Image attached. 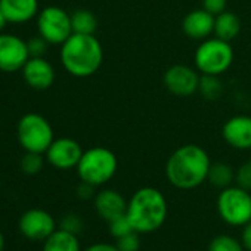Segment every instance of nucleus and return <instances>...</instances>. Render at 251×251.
<instances>
[{
  "label": "nucleus",
  "mask_w": 251,
  "mask_h": 251,
  "mask_svg": "<svg viewBox=\"0 0 251 251\" xmlns=\"http://www.w3.org/2000/svg\"><path fill=\"white\" fill-rule=\"evenodd\" d=\"M210 164V157L202 147L185 144L176 148L169 157L166 163V176L177 189H195L207 180Z\"/></svg>",
  "instance_id": "1"
},
{
  "label": "nucleus",
  "mask_w": 251,
  "mask_h": 251,
  "mask_svg": "<svg viewBox=\"0 0 251 251\" xmlns=\"http://www.w3.org/2000/svg\"><path fill=\"white\" fill-rule=\"evenodd\" d=\"M59 58L68 74L77 78H87L98 73L103 61V49L95 34L73 33L61 45Z\"/></svg>",
  "instance_id": "2"
},
{
  "label": "nucleus",
  "mask_w": 251,
  "mask_h": 251,
  "mask_svg": "<svg viewBox=\"0 0 251 251\" xmlns=\"http://www.w3.org/2000/svg\"><path fill=\"white\" fill-rule=\"evenodd\" d=\"M169 213L167 200L161 191L152 186L138 189L127 201V214L135 232L151 233L160 229Z\"/></svg>",
  "instance_id": "3"
},
{
  "label": "nucleus",
  "mask_w": 251,
  "mask_h": 251,
  "mask_svg": "<svg viewBox=\"0 0 251 251\" xmlns=\"http://www.w3.org/2000/svg\"><path fill=\"white\" fill-rule=\"evenodd\" d=\"M75 169L81 182L100 186L114 177L118 169V160L111 150L105 147H93L83 152Z\"/></svg>",
  "instance_id": "4"
},
{
  "label": "nucleus",
  "mask_w": 251,
  "mask_h": 251,
  "mask_svg": "<svg viewBox=\"0 0 251 251\" xmlns=\"http://www.w3.org/2000/svg\"><path fill=\"white\" fill-rule=\"evenodd\" d=\"M195 68L201 74L222 75L233 62V49L230 42L217 37H208L200 42L194 55Z\"/></svg>",
  "instance_id": "5"
},
{
  "label": "nucleus",
  "mask_w": 251,
  "mask_h": 251,
  "mask_svg": "<svg viewBox=\"0 0 251 251\" xmlns=\"http://www.w3.org/2000/svg\"><path fill=\"white\" fill-rule=\"evenodd\" d=\"M17 136L25 152L46 154L48 148L55 141L50 123L37 112H28L20 118Z\"/></svg>",
  "instance_id": "6"
},
{
  "label": "nucleus",
  "mask_w": 251,
  "mask_h": 251,
  "mask_svg": "<svg viewBox=\"0 0 251 251\" xmlns=\"http://www.w3.org/2000/svg\"><path fill=\"white\" fill-rule=\"evenodd\" d=\"M217 211L222 220L230 226H244L251 220V192L227 186L217 197Z\"/></svg>",
  "instance_id": "7"
},
{
  "label": "nucleus",
  "mask_w": 251,
  "mask_h": 251,
  "mask_svg": "<svg viewBox=\"0 0 251 251\" xmlns=\"http://www.w3.org/2000/svg\"><path fill=\"white\" fill-rule=\"evenodd\" d=\"M37 31L49 45H62L73 34L71 14L59 6H46L37 15Z\"/></svg>",
  "instance_id": "8"
},
{
  "label": "nucleus",
  "mask_w": 251,
  "mask_h": 251,
  "mask_svg": "<svg viewBox=\"0 0 251 251\" xmlns=\"http://www.w3.org/2000/svg\"><path fill=\"white\" fill-rule=\"evenodd\" d=\"M27 42L9 33H0V71L17 73L30 59Z\"/></svg>",
  "instance_id": "9"
},
{
  "label": "nucleus",
  "mask_w": 251,
  "mask_h": 251,
  "mask_svg": "<svg viewBox=\"0 0 251 251\" xmlns=\"http://www.w3.org/2000/svg\"><path fill=\"white\" fill-rule=\"evenodd\" d=\"M198 70H194L185 64H176L166 70L163 75V84L166 89L179 98H188L198 92L200 84Z\"/></svg>",
  "instance_id": "10"
},
{
  "label": "nucleus",
  "mask_w": 251,
  "mask_h": 251,
  "mask_svg": "<svg viewBox=\"0 0 251 251\" xmlns=\"http://www.w3.org/2000/svg\"><path fill=\"white\" fill-rule=\"evenodd\" d=\"M81 145L71 138H58L55 139L46 151L48 163L58 170H70L77 167L81 155Z\"/></svg>",
  "instance_id": "11"
},
{
  "label": "nucleus",
  "mask_w": 251,
  "mask_h": 251,
  "mask_svg": "<svg viewBox=\"0 0 251 251\" xmlns=\"http://www.w3.org/2000/svg\"><path fill=\"white\" fill-rule=\"evenodd\" d=\"M20 230L30 239L43 241L55 232V220L48 211L42 208H31L21 216Z\"/></svg>",
  "instance_id": "12"
},
{
  "label": "nucleus",
  "mask_w": 251,
  "mask_h": 251,
  "mask_svg": "<svg viewBox=\"0 0 251 251\" xmlns=\"http://www.w3.org/2000/svg\"><path fill=\"white\" fill-rule=\"evenodd\" d=\"M222 138L233 150H251V117L241 114L226 120L222 127Z\"/></svg>",
  "instance_id": "13"
},
{
  "label": "nucleus",
  "mask_w": 251,
  "mask_h": 251,
  "mask_svg": "<svg viewBox=\"0 0 251 251\" xmlns=\"http://www.w3.org/2000/svg\"><path fill=\"white\" fill-rule=\"evenodd\" d=\"M21 71H23L24 81L31 89H36V90H46V89H49L53 84L55 77H56L55 68L43 56L30 58Z\"/></svg>",
  "instance_id": "14"
},
{
  "label": "nucleus",
  "mask_w": 251,
  "mask_h": 251,
  "mask_svg": "<svg viewBox=\"0 0 251 251\" xmlns=\"http://www.w3.org/2000/svg\"><path fill=\"white\" fill-rule=\"evenodd\" d=\"M214 18L202 8L191 11L182 21V31L188 39L202 42L214 34Z\"/></svg>",
  "instance_id": "15"
},
{
  "label": "nucleus",
  "mask_w": 251,
  "mask_h": 251,
  "mask_svg": "<svg viewBox=\"0 0 251 251\" xmlns=\"http://www.w3.org/2000/svg\"><path fill=\"white\" fill-rule=\"evenodd\" d=\"M96 213L106 222L112 220L117 216L126 214L127 201L115 189H102L93 198Z\"/></svg>",
  "instance_id": "16"
},
{
  "label": "nucleus",
  "mask_w": 251,
  "mask_h": 251,
  "mask_svg": "<svg viewBox=\"0 0 251 251\" xmlns=\"http://www.w3.org/2000/svg\"><path fill=\"white\" fill-rule=\"evenodd\" d=\"M0 11L11 24H24L39 15V0H0Z\"/></svg>",
  "instance_id": "17"
},
{
  "label": "nucleus",
  "mask_w": 251,
  "mask_h": 251,
  "mask_svg": "<svg viewBox=\"0 0 251 251\" xmlns=\"http://www.w3.org/2000/svg\"><path fill=\"white\" fill-rule=\"evenodd\" d=\"M241 31V20L236 14L225 11L214 18V37L225 42H232Z\"/></svg>",
  "instance_id": "18"
},
{
  "label": "nucleus",
  "mask_w": 251,
  "mask_h": 251,
  "mask_svg": "<svg viewBox=\"0 0 251 251\" xmlns=\"http://www.w3.org/2000/svg\"><path fill=\"white\" fill-rule=\"evenodd\" d=\"M43 251H80L78 238L75 233L59 229L45 239Z\"/></svg>",
  "instance_id": "19"
},
{
  "label": "nucleus",
  "mask_w": 251,
  "mask_h": 251,
  "mask_svg": "<svg viewBox=\"0 0 251 251\" xmlns=\"http://www.w3.org/2000/svg\"><path fill=\"white\" fill-rule=\"evenodd\" d=\"M207 180L211 186L222 191L227 186H232V183L235 182V170L229 164L222 161L211 163L208 169Z\"/></svg>",
  "instance_id": "20"
},
{
  "label": "nucleus",
  "mask_w": 251,
  "mask_h": 251,
  "mask_svg": "<svg viewBox=\"0 0 251 251\" xmlns=\"http://www.w3.org/2000/svg\"><path fill=\"white\" fill-rule=\"evenodd\" d=\"M73 33L75 34H95L98 30V20L89 9H77L71 14Z\"/></svg>",
  "instance_id": "21"
},
{
  "label": "nucleus",
  "mask_w": 251,
  "mask_h": 251,
  "mask_svg": "<svg viewBox=\"0 0 251 251\" xmlns=\"http://www.w3.org/2000/svg\"><path fill=\"white\" fill-rule=\"evenodd\" d=\"M198 92L207 100H216V99H219L222 96V93H223V84L219 80V75L201 74L200 84H198Z\"/></svg>",
  "instance_id": "22"
},
{
  "label": "nucleus",
  "mask_w": 251,
  "mask_h": 251,
  "mask_svg": "<svg viewBox=\"0 0 251 251\" xmlns=\"http://www.w3.org/2000/svg\"><path fill=\"white\" fill-rule=\"evenodd\" d=\"M208 251H245L242 242L229 235H217L208 244Z\"/></svg>",
  "instance_id": "23"
},
{
  "label": "nucleus",
  "mask_w": 251,
  "mask_h": 251,
  "mask_svg": "<svg viewBox=\"0 0 251 251\" xmlns=\"http://www.w3.org/2000/svg\"><path fill=\"white\" fill-rule=\"evenodd\" d=\"M45 167V158L43 154L39 152H25V155L21 158V170L25 175L34 176L40 173Z\"/></svg>",
  "instance_id": "24"
},
{
  "label": "nucleus",
  "mask_w": 251,
  "mask_h": 251,
  "mask_svg": "<svg viewBox=\"0 0 251 251\" xmlns=\"http://www.w3.org/2000/svg\"><path fill=\"white\" fill-rule=\"evenodd\" d=\"M108 226H109V232L111 235L117 239L120 236H124V235H127L130 232H133V226L127 217V214H121V216H117L114 217L112 220L108 222Z\"/></svg>",
  "instance_id": "25"
},
{
  "label": "nucleus",
  "mask_w": 251,
  "mask_h": 251,
  "mask_svg": "<svg viewBox=\"0 0 251 251\" xmlns=\"http://www.w3.org/2000/svg\"><path fill=\"white\" fill-rule=\"evenodd\" d=\"M235 183L239 188L251 192V160L242 163L238 167V170L235 172Z\"/></svg>",
  "instance_id": "26"
},
{
  "label": "nucleus",
  "mask_w": 251,
  "mask_h": 251,
  "mask_svg": "<svg viewBox=\"0 0 251 251\" xmlns=\"http://www.w3.org/2000/svg\"><path fill=\"white\" fill-rule=\"evenodd\" d=\"M115 245L120 251H139V247H141L139 233L133 230L124 236H120L117 238Z\"/></svg>",
  "instance_id": "27"
},
{
  "label": "nucleus",
  "mask_w": 251,
  "mask_h": 251,
  "mask_svg": "<svg viewBox=\"0 0 251 251\" xmlns=\"http://www.w3.org/2000/svg\"><path fill=\"white\" fill-rule=\"evenodd\" d=\"M27 46H28L30 56H31V58H36V56H45V53L48 52L49 43L39 34V36L30 39V40L27 42Z\"/></svg>",
  "instance_id": "28"
},
{
  "label": "nucleus",
  "mask_w": 251,
  "mask_h": 251,
  "mask_svg": "<svg viewBox=\"0 0 251 251\" xmlns=\"http://www.w3.org/2000/svg\"><path fill=\"white\" fill-rule=\"evenodd\" d=\"M201 8L211 14L213 17H217L219 14L225 12L227 8V0H202Z\"/></svg>",
  "instance_id": "29"
},
{
  "label": "nucleus",
  "mask_w": 251,
  "mask_h": 251,
  "mask_svg": "<svg viewBox=\"0 0 251 251\" xmlns=\"http://www.w3.org/2000/svg\"><path fill=\"white\" fill-rule=\"evenodd\" d=\"M61 229L64 230H68L71 233H80V230L83 229V222L81 219L77 216V214H67L64 219H62V223H61Z\"/></svg>",
  "instance_id": "30"
},
{
  "label": "nucleus",
  "mask_w": 251,
  "mask_h": 251,
  "mask_svg": "<svg viewBox=\"0 0 251 251\" xmlns=\"http://www.w3.org/2000/svg\"><path fill=\"white\" fill-rule=\"evenodd\" d=\"M95 188L96 186H93V185H90V183H86V182H81L80 185H78V188H77V195H78V198H81V200H90V198H95Z\"/></svg>",
  "instance_id": "31"
},
{
  "label": "nucleus",
  "mask_w": 251,
  "mask_h": 251,
  "mask_svg": "<svg viewBox=\"0 0 251 251\" xmlns=\"http://www.w3.org/2000/svg\"><path fill=\"white\" fill-rule=\"evenodd\" d=\"M241 242L244 245V248L247 251H251V220L244 225V229H242V235H241Z\"/></svg>",
  "instance_id": "32"
},
{
  "label": "nucleus",
  "mask_w": 251,
  "mask_h": 251,
  "mask_svg": "<svg viewBox=\"0 0 251 251\" xmlns=\"http://www.w3.org/2000/svg\"><path fill=\"white\" fill-rule=\"evenodd\" d=\"M86 251H120V250L117 248V245L106 244V242H98V244L90 245Z\"/></svg>",
  "instance_id": "33"
},
{
  "label": "nucleus",
  "mask_w": 251,
  "mask_h": 251,
  "mask_svg": "<svg viewBox=\"0 0 251 251\" xmlns=\"http://www.w3.org/2000/svg\"><path fill=\"white\" fill-rule=\"evenodd\" d=\"M8 24H9V23H8V20H6V17L3 15V12H2V11H0V33L3 31V28H5Z\"/></svg>",
  "instance_id": "34"
},
{
  "label": "nucleus",
  "mask_w": 251,
  "mask_h": 251,
  "mask_svg": "<svg viewBox=\"0 0 251 251\" xmlns=\"http://www.w3.org/2000/svg\"><path fill=\"white\" fill-rule=\"evenodd\" d=\"M3 245H5V239H3L2 232H0V251H3Z\"/></svg>",
  "instance_id": "35"
}]
</instances>
